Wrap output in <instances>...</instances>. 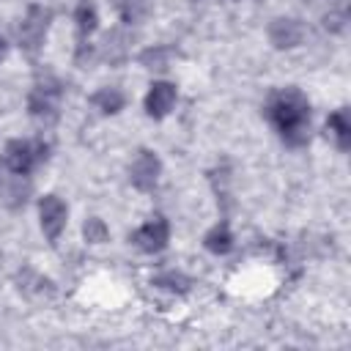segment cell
<instances>
[{"mask_svg":"<svg viewBox=\"0 0 351 351\" xmlns=\"http://www.w3.org/2000/svg\"><path fill=\"white\" fill-rule=\"evenodd\" d=\"M74 22H77V41H88V36L96 30L99 25V14L96 5L90 0H80L74 8Z\"/></svg>","mask_w":351,"mask_h":351,"instance_id":"cell-13","label":"cell"},{"mask_svg":"<svg viewBox=\"0 0 351 351\" xmlns=\"http://www.w3.org/2000/svg\"><path fill=\"white\" fill-rule=\"evenodd\" d=\"M82 236H85V241H88V244H104V241L110 239V230H107L104 219L90 217V219L82 225Z\"/></svg>","mask_w":351,"mask_h":351,"instance_id":"cell-17","label":"cell"},{"mask_svg":"<svg viewBox=\"0 0 351 351\" xmlns=\"http://www.w3.org/2000/svg\"><path fill=\"white\" fill-rule=\"evenodd\" d=\"M159 173H162L159 156H156L154 151L143 148V151H137V156H134V162H132V167H129V181L134 184V189L148 192V189L156 186Z\"/></svg>","mask_w":351,"mask_h":351,"instance_id":"cell-7","label":"cell"},{"mask_svg":"<svg viewBox=\"0 0 351 351\" xmlns=\"http://www.w3.org/2000/svg\"><path fill=\"white\" fill-rule=\"evenodd\" d=\"M170 60H173V49L165 47V44L148 47V49H143L140 58H137V63H140L143 69H148V71H165V69L170 66Z\"/></svg>","mask_w":351,"mask_h":351,"instance_id":"cell-15","label":"cell"},{"mask_svg":"<svg viewBox=\"0 0 351 351\" xmlns=\"http://www.w3.org/2000/svg\"><path fill=\"white\" fill-rule=\"evenodd\" d=\"M326 132H329V137L335 140V145L340 151H348V145H351V118H348V110L346 107L335 110L326 118Z\"/></svg>","mask_w":351,"mask_h":351,"instance_id":"cell-10","label":"cell"},{"mask_svg":"<svg viewBox=\"0 0 351 351\" xmlns=\"http://www.w3.org/2000/svg\"><path fill=\"white\" fill-rule=\"evenodd\" d=\"M154 282L162 285V288H170V291H186V285H189V280H186L184 274H176V271H165V274L156 277Z\"/></svg>","mask_w":351,"mask_h":351,"instance_id":"cell-18","label":"cell"},{"mask_svg":"<svg viewBox=\"0 0 351 351\" xmlns=\"http://www.w3.org/2000/svg\"><path fill=\"white\" fill-rule=\"evenodd\" d=\"M115 11L123 25H137L148 16V0H115Z\"/></svg>","mask_w":351,"mask_h":351,"instance_id":"cell-16","label":"cell"},{"mask_svg":"<svg viewBox=\"0 0 351 351\" xmlns=\"http://www.w3.org/2000/svg\"><path fill=\"white\" fill-rule=\"evenodd\" d=\"M49 8L44 5H30L22 25H19V47L27 52V55H36L47 38V27H49Z\"/></svg>","mask_w":351,"mask_h":351,"instance_id":"cell-2","label":"cell"},{"mask_svg":"<svg viewBox=\"0 0 351 351\" xmlns=\"http://www.w3.org/2000/svg\"><path fill=\"white\" fill-rule=\"evenodd\" d=\"M203 244H206V250L214 252V255L230 252V250H233V233H230L228 222H217V225L203 236Z\"/></svg>","mask_w":351,"mask_h":351,"instance_id":"cell-14","label":"cell"},{"mask_svg":"<svg viewBox=\"0 0 351 351\" xmlns=\"http://www.w3.org/2000/svg\"><path fill=\"white\" fill-rule=\"evenodd\" d=\"M5 55H8V41H5L3 36H0V60H3Z\"/></svg>","mask_w":351,"mask_h":351,"instance_id":"cell-19","label":"cell"},{"mask_svg":"<svg viewBox=\"0 0 351 351\" xmlns=\"http://www.w3.org/2000/svg\"><path fill=\"white\" fill-rule=\"evenodd\" d=\"M58 107H60V85L55 80L38 82L27 96V110H30V115L36 121H44V123L55 121L58 118Z\"/></svg>","mask_w":351,"mask_h":351,"instance_id":"cell-3","label":"cell"},{"mask_svg":"<svg viewBox=\"0 0 351 351\" xmlns=\"http://www.w3.org/2000/svg\"><path fill=\"white\" fill-rule=\"evenodd\" d=\"M304 36H307V30H304V25L299 19L280 16V19H274L269 25V41L277 49H293V47H299L304 41Z\"/></svg>","mask_w":351,"mask_h":351,"instance_id":"cell-8","label":"cell"},{"mask_svg":"<svg viewBox=\"0 0 351 351\" xmlns=\"http://www.w3.org/2000/svg\"><path fill=\"white\" fill-rule=\"evenodd\" d=\"M38 219H41V230L47 236L49 244H55L66 228V219H69V208L66 203L58 197V195H44L38 200Z\"/></svg>","mask_w":351,"mask_h":351,"instance_id":"cell-5","label":"cell"},{"mask_svg":"<svg viewBox=\"0 0 351 351\" xmlns=\"http://www.w3.org/2000/svg\"><path fill=\"white\" fill-rule=\"evenodd\" d=\"M126 55H129V36L123 30H110L101 41V58L115 66V63H123Z\"/></svg>","mask_w":351,"mask_h":351,"instance_id":"cell-11","label":"cell"},{"mask_svg":"<svg viewBox=\"0 0 351 351\" xmlns=\"http://www.w3.org/2000/svg\"><path fill=\"white\" fill-rule=\"evenodd\" d=\"M167 241H170V222L165 217H154L132 233V244L140 252H148V255L162 252L167 247Z\"/></svg>","mask_w":351,"mask_h":351,"instance_id":"cell-6","label":"cell"},{"mask_svg":"<svg viewBox=\"0 0 351 351\" xmlns=\"http://www.w3.org/2000/svg\"><path fill=\"white\" fill-rule=\"evenodd\" d=\"M176 104V85L173 82H154L145 93V112L151 118H165Z\"/></svg>","mask_w":351,"mask_h":351,"instance_id":"cell-9","label":"cell"},{"mask_svg":"<svg viewBox=\"0 0 351 351\" xmlns=\"http://www.w3.org/2000/svg\"><path fill=\"white\" fill-rule=\"evenodd\" d=\"M90 104H93L99 112H104V115H115V112L123 110L126 96H123V90L107 85V88H99V90L90 96Z\"/></svg>","mask_w":351,"mask_h":351,"instance_id":"cell-12","label":"cell"},{"mask_svg":"<svg viewBox=\"0 0 351 351\" xmlns=\"http://www.w3.org/2000/svg\"><path fill=\"white\" fill-rule=\"evenodd\" d=\"M266 115L285 145L299 148L310 140V101L299 88H277L266 101Z\"/></svg>","mask_w":351,"mask_h":351,"instance_id":"cell-1","label":"cell"},{"mask_svg":"<svg viewBox=\"0 0 351 351\" xmlns=\"http://www.w3.org/2000/svg\"><path fill=\"white\" fill-rule=\"evenodd\" d=\"M47 156L44 143H30V140H11L5 145V167L14 176H27L38 159Z\"/></svg>","mask_w":351,"mask_h":351,"instance_id":"cell-4","label":"cell"}]
</instances>
